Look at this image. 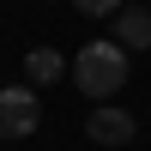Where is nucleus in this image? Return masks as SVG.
<instances>
[{
    "label": "nucleus",
    "mask_w": 151,
    "mask_h": 151,
    "mask_svg": "<svg viewBox=\"0 0 151 151\" xmlns=\"http://www.w3.org/2000/svg\"><path fill=\"white\" fill-rule=\"evenodd\" d=\"M115 42L121 48H151V6H121L115 12Z\"/></svg>",
    "instance_id": "nucleus-4"
},
{
    "label": "nucleus",
    "mask_w": 151,
    "mask_h": 151,
    "mask_svg": "<svg viewBox=\"0 0 151 151\" xmlns=\"http://www.w3.org/2000/svg\"><path fill=\"white\" fill-rule=\"evenodd\" d=\"M73 85H79L91 103H109V97L127 85V48L121 42H85L73 55Z\"/></svg>",
    "instance_id": "nucleus-1"
},
{
    "label": "nucleus",
    "mask_w": 151,
    "mask_h": 151,
    "mask_svg": "<svg viewBox=\"0 0 151 151\" xmlns=\"http://www.w3.org/2000/svg\"><path fill=\"white\" fill-rule=\"evenodd\" d=\"M133 133H139L133 115H127V109H109V103H97L91 121H85V139H97V145H127Z\"/></svg>",
    "instance_id": "nucleus-3"
},
{
    "label": "nucleus",
    "mask_w": 151,
    "mask_h": 151,
    "mask_svg": "<svg viewBox=\"0 0 151 151\" xmlns=\"http://www.w3.org/2000/svg\"><path fill=\"white\" fill-rule=\"evenodd\" d=\"M42 121V97L30 85H6L0 91V139H30Z\"/></svg>",
    "instance_id": "nucleus-2"
},
{
    "label": "nucleus",
    "mask_w": 151,
    "mask_h": 151,
    "mask_svg": "<svg viewBox=\"0 0 151 151\" xmlns=\"http://www.w3.org/2000/svg\"><path fill=\"white\" fill-rule=\"evenodd\" d=\"M73 6H79L85 18H115V12H121V0H73Z\"/></svg>",
    "instance_id": "nucleus-6"
},
{
    "label": "nucleus",
    "mask_w": 151,
    "mask_h": 151,
    "mask_svg": "<svg viewBox=\"0 0 151 151\" xmlns=\"http://www.w3.org/2000/svg\"><path fill=\"white\" fill-rule=\"evenodd\" d=\"M24 73H30V91H36V85H55L60 73H67V60H60L55 48H30V55H24Z\"/></svg>",
    "instance_id": "nucleus-5"
}]
</instances>
